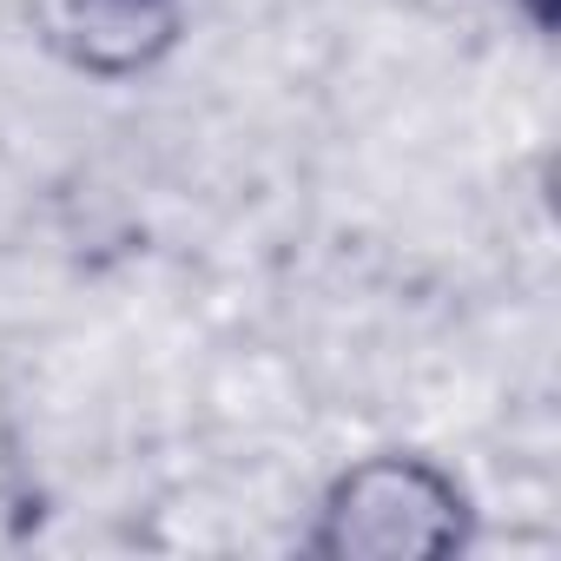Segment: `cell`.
<instances>
[{"instance_id":"obj_1","label":"cell","mask_w":561,"mask_h":561,"mask_svg":"<svg viewBox=\"0 0 561 561\" xmlns=\"http://www.w3.org/2000/svg\"><path fill=\"white\" fill-rule=\"evenodd\" d=\"M469 541L476 495L423 449H370L344 462L305 528L311 561H449Z\"/></svg>"},{"instance_id":"obj_2","label":"cell","mask_w":561,"mask_h":561,"mask_svg":"<svg viewBox=\"0 0 561 561\" xmlns=\"http://www.w3.org/2000/svg\"><path fill=\"white\" fill-rule=\"evenodd\" d=\"M192 21V0H27V27L34 41L106 87L159 73Z\"/></svg>"},{"instance_id":"obj_3","label":"cell","mask_w":561,"mask_h":561,"mask_svg":"<svg viewBox=\"0 0 561 561\" xmlns=\"http://www.w3.org/2000/svg\"><path fill=\"white\" fill-rule=\"evenodd\" d=\"M522 8H528V27H535V34L554 27V0H522Z\"/></svg>"}]
</instances>
